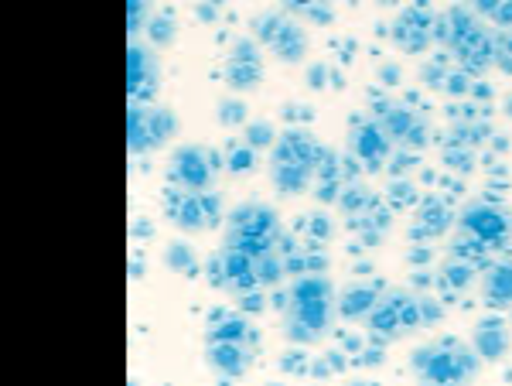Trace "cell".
<instances>
[{
	"label": "cell",
	"mask_w": 512,
	"mask_h": 386,
	"mask_svg": "<svg viewBox=\"0 0 512 386\" xmlns=\"http://www.w3.org/2000/svg\"><path fill=\"white\" fill-rule=\"evenodd\" d=\"M434 41H441L451 59L468 72H482L499 48L492 24H485L468 4H458L441 14V21L434 24Z\"/></svg>",
	"instance_id": "1"
},
{
	"label": "cell",
	"mask_w": 512,
	"mask_h": 386,
	"mask_svg": "<svg viewBox=\"0 0 512 386\" xmlns=\"http://www.w3.org/2000/svg\"><path fill=\"white\" fill-rule=\"evenodd\" d=\"M332 284L321 274H301L291 287V315H287V328L301 342H315L332 325Z\"/></svg>",
	"instance_id": "2"
},
{
	"label": "cell",
	"mask_w": 512,
	"mask_h": 386,
	"mask_svg": "<svg viewBox=\"0 0 512 386\" xmlns=\"http://www.w3.org/2000/svg\"><path fill=\"white\" fill-rule=\"evenodd\" d=\"M512 236V223L509 216L499 209V205L489 202H475L461 212L458 219V243L461 253H485V250H499L506 246Z\"/></svg>",
	"instance_id": "3"
},
{
	"label": "cell",
	"mask_w": 512,
	"mask_h": 386,
	"mask_svg": "<svg viewBox=\"0 0 512 386\" xmlns=\"http://www.w3.org/2000/svg\"><path fill=\"white\" fill-rule=\"evenodd\" d=\"M478 356L468 352L461 342H434V346H424L420 352H414V369L420 380L431 383H465L475 376Z\"/></svg>",
	"instance_id": "4"
},
{
	"label": "cell",
	"mask_w": 512,
	"mask_h": 386,
	"mask_svg": "<svg viewBox=\"0 0 512 386\" xmlns=\"http://www.w3.org/2000/svg\"><path fill=\"white\" fill-rule=\"evenodd\" d=\"M318 158H321V151L308 134L280 137V144L274 151V168H270L274 185L280 192H301V188L311 182V175H315Z\"/></svg>",
	"instance_id": "5"
},
{
	"label": "cell",
	"mask_w": 512,
	"mask_h": 386,
	"mask_svg": "<svg viewBox=\"0 0 512 386\" xmlns=\"http://www.w3.org/2000/svg\"><path fill=\"white\" fill-rule=\"evenodd\" d=\"M424 305L427 301L410 291H386V294H379L376 308L369 311V325H373V332L386 335V339H396V335L427 322Z\"/></svg>",
	"instance_id": "6"
},
{
	"label": "cell",
	"mask_w": 512,
	"mask_h": 386,
	"mask_svg": "<svg viewBox=\"0 0 512 386\" xmlns=\"http://www.w3.org/2000/svg\"><path fill=\"white\" fill-rule=\"evenodd\" d=\"M277 216L263 205H246L233 216V226H229V243L239 246V250L250 253H263L277 246Z\"/></svg>",
	"instance_id": "7"
},
{
	"label": "cell",
	"mask_w": 512,
	"mask_h": 386,
	"mask_svg": "<svg viewBox=\"0 0 512 386\" xmlns=\"http://www.w3.org/2000/svg\"><path fill=\"white\" fill-rule=\"evenodd\" d=\"M253 328L246 322H222L216 332H212V349H209V363H216L226 376H236L250 366V339Z\"/></svg>",
	"instance_id": "8"
},
{
	"label": "cell",
	"mask_w": 512,
	"mask_h": 386,
	"mask_svg": "<svg viewBox=\"0 0 512 386\" xmlns=\"http://www.w3.org/2000/svg\"><path fill=\"white\" fill-rule=\"evenodd\" d=\"M171 178L185 192H209V185L216 182V154L198 144L181 147L171 161Z\"/></svg>",
	"instance_id": "9"
},
{
	"label": "cell",
	"mask_w": 512,
	"mask_h": 386,
	"mask_svg": "<svg viewBox=\"0 0 512 386\" xmlns=\"http://www.w3.org/2000/svg\"><path fill=\"white\" fill-rule=\"evenodd\" d=\"M127 134H130V147H134V151L158 147L164 137L171 134L168 110H154V106H144L137 100V106L130 110V120H127Z\"/></svg>",
	"instance_id": "10"
},
{
	"label": "cell",
	"mask_w": 512,
	"mask_h": 386,
	"mask_svg": "<svg viewBox=\"0 0 512 386\" xmlns=\"http://www.w3.org/2000/svg\"><path fill=\"white\" fill-rule=\"evenodd\" d=\"M434 14H427L424 7L414 4L396 18V28H393V38L403 52H424L434 38Z\"/></svg>",
	"instance_id": "11"
},
{
	"label": "cell",
	"mask_w": 512,
	"mask_h": 386,
	"mask_svg": "<svg viewBox=\"0 0 512 386\" xmlns=\"http://www.w3.org/2000/svg\"><path fill=\"white\" fill-rule=\"evenodd\" d=\"M158 76H161V65L154 59L151 48L144 45H130L127 52V86H130V96L134 100H147L158 86Z\"/></svg>",
	"instance_id": "12"
},
{
	"label": "cell",
	"mask_w": 512,
	"mask_h": 386,
	"mask_svg": "<svg viewBox=\"0 0 512 386\" xmlns=\"http://www.w3.org/2000/svg\"><path fill=\"white\" fill-rule=\"evenodd\" d=\"M390 144H393V137L386 134L379 120L355 123V130H352V137H349L352 154L359 161H366V164H383L386 154H390Z\"/></svg>",
	"instance_id": "13"
},
{
	"label": "cell",
	"mask_w": 512,
	"mask_h": 386,
	"mask_svg": "<svg viewBox=\"0 0 512 386\" xmlns=\"http://www.w3.org/2000/svg\"><path fill=\"white\" fill-rule=\"evenodd\" d=\"M379 123H383V130L393 137V141H407V144L424 141V117L410 110V106H403V103H383V106H379Z\"/></svg>",
	"instance_id": "14"
},
{
	"label": "cell",
	"mask_w": 512,
	"mask_h": 386,
	"mask_svg": "<svg viewBox=\"0 0 512 386\" xmlns=\"http://www.w3.org/2000/svg\"><path fill=\"white\" fill-rule=\"evenodd\" d=\"M482 298L489 301L492 308L512 305V260H495V264L485 270Z\"/></svg>",
	"instance_id": "15"
},
{
	"label": "cell",
	"mask_w": 512,
	"mask_h": 386,
	"mask_svg": "<svg viewBox=\"0 0 512 386\" xmlns=\"http://www.w3.org/2000/svg\"><path fill=\"white\" fill-rule=\"evenodd\" d=\"M267 28H270V35L263 31V41L270 45V52L284 55V59H294V55H301V52H304V38L297 35V28H294L291 21L270 18V21H267Z\"/></svg>",
	"instance_id": "16"
},
{
	"label": "cell",
	"mask_w": 512,
	"mask_h": 386,
	"mask_svg": "<svg viewBox=\"0 0 512 386\" xmlns=\"http://www.w3.org/2000/svg\"><path fill=\"white\" fill-rule=\"evenodd\" d=\"M475 342H478V356H485V359H499L502 352H506V346H509L506 325H502V322L478 325V335H475Z\"/></svg>",
	"instance_id": "17"
},
{
	"label": "cell",
	"mask_w": 512,
	"mask_h": 386,
	"mask_svg": "<svg viewBox=\"0 0 512 386\" xmlns=\"http://www.w3.org/2000/svg\"><path fill=\"white\" fill-rule=\"evenodd\" d=\"M468 7L492 28H512V0H468Z\"/></svg>",
	"instance_id": "18"
},
{
	"label": "cell",
	"mask_w": 512,
	"mask_h": 386,
	"mask_svg": "<svg viewBox=\"0 0 512 386\" xmlns=\"http://www.w3.org/2000/svg\"><path fill=\"white\" fill-rule=\"evenodd\" d=\"M376 298H379V294L373 291V287H352V291L342 298V315L369 318V311L376 308Z\"/></svg>",
	"instance_id": "19"
},
{
	"label": "cell",
	"mask_w": 512,
	"mask_h": 386,
	"mask_svg": "<svg viewBox=\"0 0 512 386\" xmlns=\"http://www.w3.org/2000/svg\"><path fill=\"white\" fill-rule=\"evenodd\" d=\"M495 59H499L502 69H509V72H512V31L499 41V48H495Z\"/></svg>",
	"instance_id": "20"
},
{
	"label": "cell",
	"mask_w": 512,
	"mask_h": 386,
	"mask_svg": "<svg viewBox=\"0 0 512 386\" xmlns=\"http://www.w3.org/2000/svg\"><path fill=\"white\" fill-rule=\"evenodd\" d=\"M280 4H284L287 11H294V14H308V11H315V7L328 4V0H280Z\"/></svg>",
	"instance_id": "21"
},
{
	"label": "cell",
	"mask_w": 512,
	"mask_h": 386,
	"mask_svg": "<svg viewBox=\"0 0 512 386\" xmlns=\"http://www.w3.org/2000/svg\"><path fill=\"white\" fill-rule=\"evenodd\" d=\"M144 11H147V4H144V0H130V11H127V18H130V31H134V35L140 31V24H144V21H140V18H144Z\"/></svg>",
	"instance_id": "22"
}]
</instances>
